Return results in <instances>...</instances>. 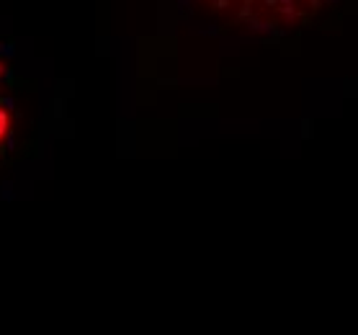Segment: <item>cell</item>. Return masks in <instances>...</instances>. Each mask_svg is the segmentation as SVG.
I'll list each match as a JSON object with an SVG mask.
<instances>
[{
  "label": "cell",
  "instance_id": "cell-1",
  "mask_svg": "<svg viewBox=\"0 0 358 335\" xmlns=\"http://www.w3.org/2000/svg\"><path fill=\"white\" fill-rule=\"evenodd\" d=\"M10 129H13V116H10V111H8L6 104H0V148L6 145Z\"/></svg>",
  "mask_w": 358,
  "mask_h": 335
},
{
  "label": "cell",
  "instance_id": "cell-2",
  "mask_svg": "<svg viewBox=\"0 0 358 335\" xmlns=\"http://www.w3.org/2000/svg\"><path fill=\"white\" fill-rule=\"evenodd\" d=\"M3 75H6V62L0 59V78H3Z\"/></svg>",
  "mask_w": 358,
  "mask_h": 335
}]
</instances>
